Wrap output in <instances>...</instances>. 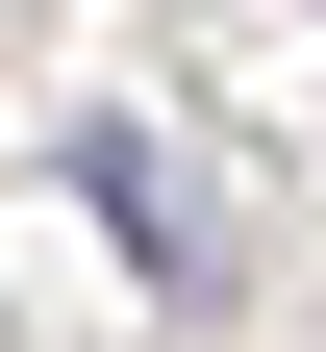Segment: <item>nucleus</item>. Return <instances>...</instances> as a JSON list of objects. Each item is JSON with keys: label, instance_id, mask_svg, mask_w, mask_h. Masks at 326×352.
Wrapping results in <instances>:
<instances>
[{"label": "nucleus", "instance_id": "obj_1", "mask_svg": "<svg viewBox=\"0 0 326 352\" xmlns=\"http://www.w3.org/2000/svg\"><path fill=\"white\" fill-rule=\"evenodd\" d=\"M75 176H101V227L151 252L176 302H226V227H201V201H176V151H151V126H75Z\"/></svg>", "mask_w": 326, "mask_h": 352}]
</instances>
